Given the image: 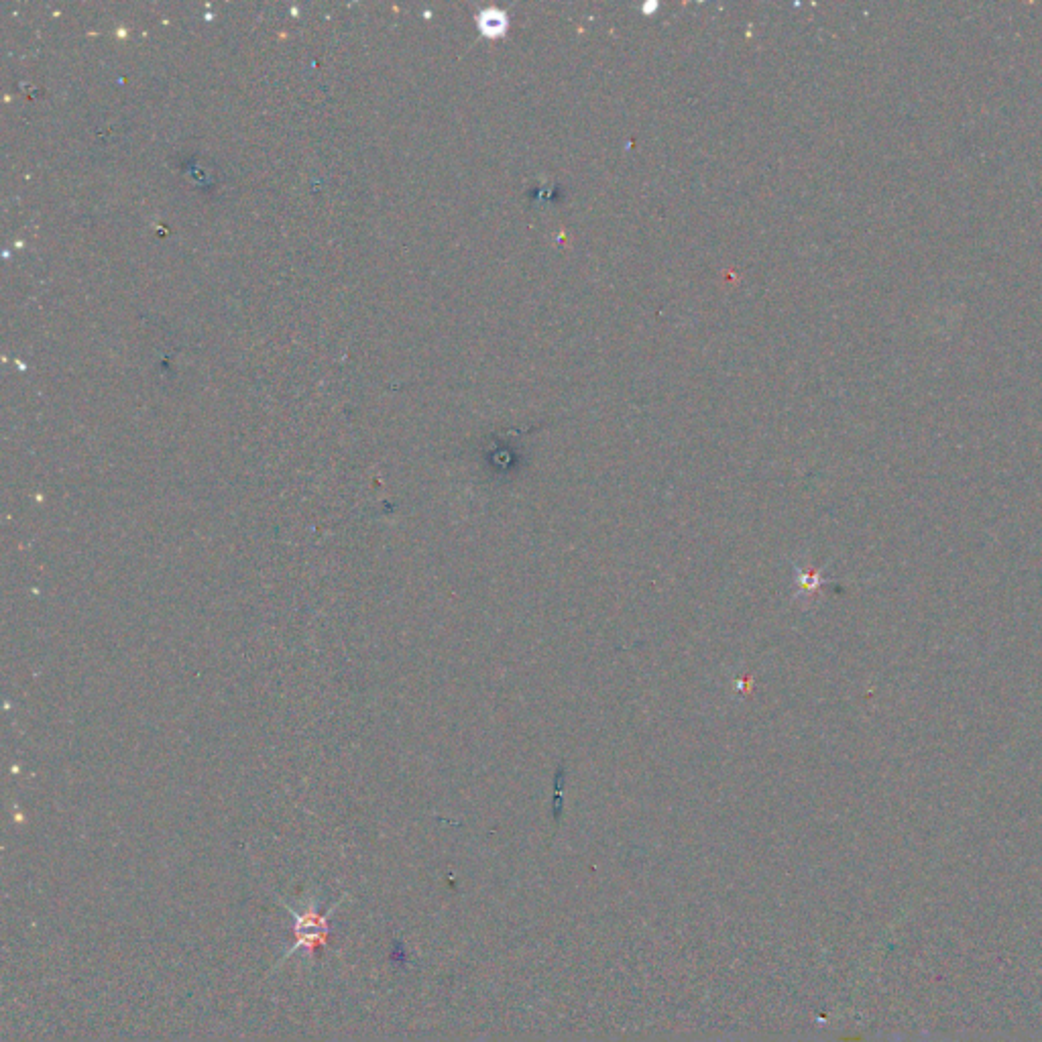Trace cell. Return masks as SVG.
<instances>
[{
	"label": "cell",
	"instance_id": "cell-2",
	"mask_svg": "<svg viewBox=\"0 0 1042 1042\" xmlns=\"http://www.w3.org/2000/svg\"><path fill=\"white\" fill-rule=\"evenodd\" d=\"M560 790H564V764L558 766V774H556V800H554V819L556 821L560 819V810H562Z\"/></svg>",
	"mask_w": 1042,
	"mask_h": 1042
},
{
	"label": "cell",
	"instance_id": "cell-1",
	"mask_svg": "<svg viewBox=\"0 0 1042 1042\" xmlns=\"http://www.w3.org/2000/svg\"><path fill=\"white\" fill-rule=\"evenodd\" d=\"M796 581L800 585V595L802 597H813V593H817L825 585V581H823L819 572H813V570H808V568H798V566H796Z\"/></svg>",
	"mask_w": 1042,
	"mask_h": 1042
}]
</instances>
